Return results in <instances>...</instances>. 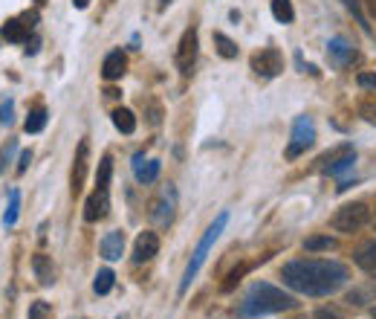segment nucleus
<instances>
[{
    "label": "nucleus",
    "mask_w": 376,
    "mask_h": 319,
    "mask_svg": "<svg viewBox=\"0 0 376 319\" xmlns=\"http://www.w3.org/2000/svg\"><path fill=\"white\" fill-rule=\"evenodd\" d=\"M127 70V58L122 50H113L105 55V64H102V76L107 78V82H116V78H122Z\"/></svg>",
    "instance_id": "12"
},
{
    "label": "nucleus",
    "mask_w": 376,
    "mask_h": 319,
    "mask_svg": "<svg viewBox=\"0 0 376 319\" xmlns=\"http://www.w3.org/2000/svg\"><path fill=\"white\" fill-rule=\"evenodd\" d=\"M368 221H370V209H368L365 203H348V206H341V209L333 215L330 227H333L336 232H348V235H353V232L362 230Z\"/></svg>",
    "instance_id": "4"
},
{
    "label": "nucleus",
    "mask_w": 376,
    "mask_h": 319,
    "mask_svg": "<svg viewBox=\"0 0 376 319\" xmlns=\"http://www.w3.org/2000/svg\"><path fill=\"white\" fill-rule=\"evenodd\" d=\"M356 264L365 270V273H370V276H376V241H370V244H365L362 250L356 252Z\"/></svg>",
    "instance_id": "18"
},
{
    "label": "nucleus",
    "mask_w": 376,
    "mask_h": 319,
    "mask_svg": "<svg viewBox=\"0 0 376 319\" xmlns=\"http://www.w3.org/2000/svg\"><path fill=\"white\" fill-rule=\"evenodd\" d=\"M226 223H229V215L223 212V215H217V221L211 223V227L206 230V235L200 238V244H197V250L191 252V261H188V267H186V276H183V284H179V291H188V284H191V279L200 273V267H203V261H206V255H208V250L215 247V241L220 238V232L226 230Z\"/></svg>",
    "instance_id": "3"
},
{
    "label": "nucleus",
    "mask_w": 376,
    "mask_h": 319,
    "mask_svg": "<svg viewBox=\"0 0 376 319\" xmlns=\"http://www.w3.org/2000/svg\"><path fill=\"white\" fill-rule=\"evenodd\" d=\"M159 252V235L156 232H139L136 244H134V261L142 264V261H151L154 255Z\"/></svg>",
    "instance_id": "10"
},
{
    "label": "nucleus",
    "mask_w": 376,
    "mask_h": 319,
    "mask_svg": "<svg viewBox=\"0 0 376 319\" xmlns=\"http://www.w3.org/2000/svg\"><path fill=\"white\" fill-rule=\"evenodd\" d=\"M0 35H3L6 41H12V44H24L29 38V26L21 18H9L3 24V29H0Z\"/></svg>",
    "instance_id": "15"
},
{
    "label": "nucleus",
    "mask_w": 376,
    "mask_h": 319,
    "mask_svg": "<svg viewBox=\"0 0 376 319\" xmlns=\"http://www.w3.org/2000/svg\"><path fill=\"white\" fill-rule=\"evenodd\" d=\"M29 163H32V151H21V163H18V174H24Z\"/></svg>",
    "instance_id": "34"
},
{
    "label": "nucleus",
    "mask_w": 376,
    "mask_h": 319,
    "mask_svg": "<svg viewBox=\"0 0 376 319\" xmlns=\"http://www.w3.org/2000/svg\"><path fill=\"white\" fill-rule=\"evenodd\" d=\"M252 70L264 78H272L284 70V55L275 50V46H267V50H260L252 55Z\"/></svg>",
    "instance_id": "7"
},
{
    "label": "nucleus",
    "mask_w": 376,
    "mask_h": 319,
    "mask_svg": "<svg viewBox=\"0 0 376 319\" xmlns=\"http://www.w3.org/2000/svg\"><path fill=\"white\" fill-rule=\"evenodd\" d=\"M73 6H75V9H87L90 0H73Z\"/></svg>",
    "instance_id": "35"
},
{
    "label": "nucleus",
    "mask_w": 376,
    "mask_h": 319,
    "mask_svg": "<svg viewBox=\"0 0 376 319\" xmlns=\"http://www.w3.org/2000/svg\"><path fill=\"white\" fill-rule=\"evenodd\" d=\"M194 61H197V29H186L183 38H179V46H177V67L179 73H191Z\"/></svg>",
    "instance_id": "8"
},
{
    "label": "nucleus",
    "mask_w": 376,
    "mask_h": 319,
    "mask_svg": "<svg viewBox=\"0 0 376 319\" xmlns=\"http://www.w3.org/2000/svg\"><path fill=\"white\" fill-rule=\"evenodd\" d=\"M12 110H15V102L6 99L3 107H0V122H3V125H12Z\"/></svg>",
    "instance_id": "30"
},
{
    "label": "nucleus",
    "mask_w": 376,
    "mask_h": 319,
    "mask_svg": "<svg viewBox=\"0 0 376 319\" xmlns=\"http://www.w3.org/2000/svg\"><path fill=\"white\" fill-rule=\"evenodd\" d=\"M159 160H145V154H136L134 157V174L139 183H154L159 178Z\"/></svg>",
    "instance_id": "13"
},
{
    "label": "nucleus",
    "mask_w": 376,
    "mask_h": 319,
    "mask_svg": "<svg viewBox=\"0 0 376 319\" xmlns=\"http://www.w3.org/2000/svg\"><path fill=\"white\" fill-rule=\"evenodd\" d=\"M107 209H110V195H107V189H99L96 186V191L87 198V203H84V221L87 223H96V221H102L105 215H107Z\"/></svg>",
    "instance_id": "9"
},
{
    "label": "nucleus",
    "mask_w": 376,
    "mask_h": 319,
    "mask_svg": "<svg viewBox=\"0 0 376 319\" xmlns=\"http://www.w3.org/2000/svg\"><path fill=\"white\" fill-rule=\"evenodd\" d=\"M215 46H217V53L223 58H235L238 55V44L229 35H223V32H215Z\"/></svg>",
    "instance_id": "24"
},
{
    "label": "nucleus",
    "mask_w": 376,
    "mask_h": 319,
    "mask_svg": "<svg viewBox=\"0 0 376 319\" xmlns=\"http://www.w3.org/2000/svg\"><path fill=\"white\" fill-rule=\"evenodd\" d=\"M298 302L292 299L289 293L278 291L275 284H267V282H255L247 296H243L238 313L243 319H258V316H269V313H281V311H292Z\"/></svg>",
    "instance_id": "2"
},
{
    "label": "nucleus",
    "mask_w": 376,
    "mask_h": 319,
    "mask_svg": "<svg viewBox=\"0 0 376 319\" xmlns=\"http://www.w3.org/2000/svg\"><path fill=\"white\" fill-rule=\"evenodd\" d=\"M316 142V125L310 117H298L296 125H292V139H289V146H287V160H296L301 157L310 146Z\"/></svg>",
    "instance_id": "5"
},
{
    "label": "nucleus",
    "mask_w": 376,
    "mask_h": 319,
    "mask_svg": "<svg viewBox=\"0 0 376 319\" xmlns=\"http://www.w3.org/2000/svg\"><path fill=\"white\" fill-rule=\"evenodd\" d=\"M110 117H113V125H116L122 134H134V131H136V117L130 114L127 107H116Z\"/></svg>",
    "instance_id": "19"
},
{
    "label": "nucleus",
    "mask_w": 376,
    "mask_h": 319,
    "mask_svg": "<svg viewBox=\"0 0 376 319\" xmlns=\"http://www.w3.org/2000/svg\"><path fill=\"white\" fill-rule=\"evenodd\" d=\"M281 279L304 296H330L350 279V273L345 264L330 259H298L284 267Z\"/></svg>",
    "instance_id": "1"
},
{
    "label": "nucleus",
    "mask_w": 376,
    "mask_h": 319,
    "mask_svg": "<svg viewBox=\"0 0 376 319\" xmlns=\"http://www.w3.org/2000/svg\"><path fill=\"white\" fill-rule=\"evenodd\" d=\"M44 125H46V107H35V110H32V114L26 117V122H24L26 134H41Z\"/></svg>",
    "instance_id": "22"
},
{
    "label": "nucleus",
    "mask_w": 376,
    "mask_h": 319,
    "mask_svg": "<svg viewBox=\"0 0 376 319\" xmlns=\"http://www.w3.org/2000/svg\"><path fill=\"white\" fill-rule=\"evenodd\" d=\"M110 174H113V160H110V157H102L99 174H96V186H99V189H107V186H110Z\"/></svg>",
    "instance_id": "26"
},
{
    "label": "nucleus",
    "mask_w": 376,
    "mask_h": 319,
    "mask_svg": "<svg viewBox=\"0 0 376 319\" xmlns=\"http://www.w3.org/2000/svg\"><path fill=\"white\" fill-rule=\"evenodd\" d=\"M15 148H18V142H9V146H6V148H0V171H6V163H9V160H12Z\"/></svg>",
    "instance_id": "29"
},
{
    "label": "nucleus",
    "mask_w": 376,
    "mask_h": 319,
    "mask_svg": "<svg viewBox=\"0 0 376 319\" xmlns=\"http://www.w3.org/2000/svg\"><path fill=\"white\" fill-rule=\"evenodd\" d=\"M316 319H341V316H339L333 308H319V311H316Z\"/></svg>",
    "instance_id": "33"
},
{
    "label": "nucleus",
    "mask_w": 376,
    "mask_h": 319,
    "mask_svg": "<svg viewBox=\"0 0 376 319\" xmlns=\"http://www.w3.org/2000/svg\"><path fill=\"white\" fill-rule=\"evenodd\" d=\"M359 85L376 90V76H373V73H362V76H359Z\"/></svg>",
    "instance_id": "32"
},
{
    "label": "nucleus",
    "mask_w": 376,
    "mask_h": 319,
    "mask_svg": "<svg viewBox=\"0 0 376 319\" xmlns=\"http://www.w3.org/2000/svg\"><path fill=\"white\" fill-rule=\"evenodd\" d=\"M84 174H87V142H81V146H78V157H75V166H73V195H78V191H81Z\"/></svg>",
    "instance_id": "17"
},
{
    "label": "nucleus",
    "mask_w": 376,
    "mask_h": 319,
    "mask_svg": "<svg viewBox=\"0 0 376 319\" xmlns=\"http://www.w3.org/2000/svg\"><path fill=\"white\" fill-rule=\"evenodd\" d=\"M304 247L310 252H319V250H333L336 241H333L330 235H313V238H307V241H304Z\"/></svg>",
    "instance_id": "25"
},
{
    "label": "nucleus",
    "mask_w": 376,
    "mask_h": 319,
    "mask_svg": "<svg viewBox=\"0 0 376 319\" xmlns=\"http://www.w3.org/2000/svg\"><path fill=\"white\" fill-rule=\"evenodd\" d=\"M168 3H171V0H162V3H159V6H162V9H165V6H168Z\"/></svg>",
    "instance_id": "37"
},
{
    "label": "nucleus",
    "mask_w": 376,
    "mask_h": 319,
    "mask_svg": "<svg viewBox=\"0 0 376 319\" xmlns=\"http://www.w3.org/2000/svg\"><path fill=\"white\" fill-rule=\"evenodd\" d=\"M373 223H376V218H373Z\"/></svg>",
    "instance_id": "40"
},
{
    "label": "nucleus",
    "mask_w": 376,
    "mask_h": 319,
    "mask_svg": "<svg viewBox=\"0 0 376 319\" xmlns=\"http://www.w3.org/2000/svg\"><path fill=\"white\" fill-rule=\"evenodd\" d=\"M356 50L345 41V38H333L330 44H327V58H330V64H336V67H348V64L353 61Z\"/></svg>",
    "instance_id": "11"
},
{
    "label": "nucleus",
    "mask_w": 376,
    "mask_h": 319,
    "mask_svg": "<svg viewBox=\"0 0 376 319\" xmlns=\"http://www.w3.org/2000/svg\"><path fill=\"white\" fill-rule=\"evenodd\" d=\"M32 270H35V279L44 284V287H50L55 282V270H53V261L46 259L44 252H38L35 259H32Z\"/></svg>",
    "instance_id": "16"
},
{
    "label": "nucleus",
    "mask_w": 376,
    "mask_h": 319,
    "mask_svg": "<svg viewBox=\"0 0 376 319\" xmlns=\"http://www.w3.org/2000/svg\"><path fill=\"white\" fill-rule=\"evenodd\" d=\"M345 6H348L353 15H356V21L362 24V29H365V32H370V24H368V18L362 15V3H359V0H345Z\"/></svg>",
    "instance_id": "28"
},
{
    "label": "nucleus",
    "mask_w": 376,
    "mask_h": 319,
    "mask_svg": "<svg viewBox=\"0 0 376 319\" xmlns=\"http://www.w3.org/2000/svg\"><path fill=\"white\" fill-rule=\"evenodd\" d=\"M368 6H370V15L376 18V0H368Z\"/></svg>",
    "instance_id": "36"
},
{
    "label": "nucleus",
    "mask_w": 376,
    "mask_h": 319,
    "mask_svg": "<svg viewBox=\"0 0 376 319\" xmlns=\"http://www.w3.org/2000/svg\"><path fill=\"white\" fill-rule=\"evenodd\" d=\"M18 215H21V191L12 189L9 191V209L3 215V223H6V227H15V223H18Z\"/></svg>",
    "instance_id": "21"
},
{
    "label": "nucleus",
    "mask_w": 376,
    "mask_h": 319,
    "mask_svg": "<svg viewBox=\"0 0 376 319\" xmlns=\"http://www.w3.org/2000/svg\"><path fill=\"white\" fill-rule=\"evenodd\" d=\"M359 114H362L368 122L376 125V105H362V107H359Z\"/></svg>",
    "instance_id": "31"
},
{
    "label": "nucleus",
    "mask_w": 376,
    "mask_h": 319,
    "mask_svg": "<svg viewBox=\"0 0 376 319\" xmlns=\"http://www.w3.org/2000/svg\"><path fill=\"white\" fill-rule=\"evenodd\" d=\"M113 279H116V276H113V270H99V273H96V282H93V291L96 293H99V296H105V293H110L113 291Z\"/></svg>",
    "instance_id": "23"
},
{
    "label": "nucleus",
    "mask_w": 376,
    "mask_h": 319,
    "mask_svg": "<svg viewBox=\"0 0 376 319\" xmlns=\"http://www.w3.org/2000/svg\"><path fill=\"white\" fill-rule=\"evenodd\" d=\"M50 316H53L50 302H32L29 313H26V319H50Z\"/></svg>",
    "instance_id": "27"
},
{
    "label": "nucleus",
    "mask_w": 376,
    "mask_h": 319,
    "mask_svg": "<svg viewBox=\"0 0 376 319\" xmlns=\"http://www.w3.org/2000/svg\"><path fill=\"white\" fill-rule=\"evenodd\" d=\"M272 15L278 24H292L296 21V9H292V0H272Z\"/></svg>",
    "instance_id": "20"
},
{
    "label": "nucleus",
    "mask_w": 376,
    "mask_h": 319,
    "mask_svg": "<svg viewBox=\"0 0 376 319\" xmlns=\"http://www.w3.org/2000/svg\"><path fill=\"white\" fill-rule=\"evenodd\" d=\"M35 3H38V6H41V3H46V0H35Z\"/></svg>",
    "instance_id": "38"
},
{
    "label": "nucleus",
    "mask_w": 376,
    "mask_h": 319,
    "mask_svg": "<svg viewBox=\"0 0 376 319\" xmlns=\"http://www.w3.org/2000/svg\"><path fill=\"white\" fill-rule=\"evenodd\" d=\"M122 252H125V235L122 232H107L102 238V255L107 261H116V259H122Z\"/></svg>",
    "instance_id": "14"
},
{
    "label": "nucleus",
    "mask_w": 376,
    "mask_h": 319,
    "mask_svg": "<svg viewBox=\"0 0 376 319\" xmlns=\"http://www.w3.org/2000/svg\"><path fill=\"white\" fill-rule=\"evenodd\" d=\"M353 163H356L353 146H339V148H333L330 154L321 157V171H324V174H341V171L353 169Z\"/></svg>",
    "instance_id": "6"
},
{
    "label": "nucleus",
    "mask_w": 376,
    "mask_h": 319,
    "mask_svg": "<svg viewBox=\"0 0 376 319\" xmlns=\"http://www.w3.org/2000/svg\"><path fill=\"white\" fill-rule=\"evenodd\" d=\"M370 316H373V319H376V308H373V311H370Z\"/></svg>",
    "instance_id": "39"
}]
</instances>
